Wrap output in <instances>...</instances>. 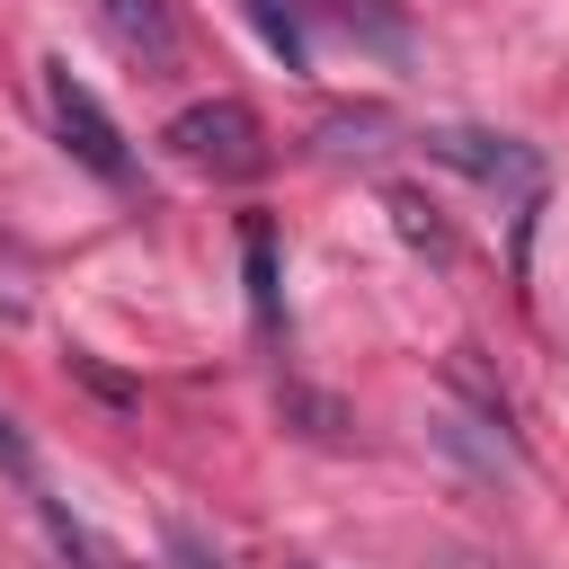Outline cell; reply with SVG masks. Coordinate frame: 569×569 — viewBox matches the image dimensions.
<instances>
[{
    "instance_id": "obj_7",
    "label": "cell",
    "mask_w": 569,
    "mask_h": 569,
    "mask_svg": "<svg viewBox=\"0 0 569 569\" xmlns=\"http://www.w3.org/2000/svg\"><path fill=\"white\" fill-rule=\"evenodd\" d=\"M391 213H400V231H409V240H418L427 258H453V231L436 222V204H427L418 187H391Z\"/></svg>"
},
{
    "instance_id": "obj_3",
    "label": "cell",
    "mask_w": 569,
    "mask_h": 569,
    "mask_svg": "<svg viewBox=\"0 0 569 569\" xmlns=\"http://www.w3.org/2000/svg\"><path fill=\"white\" fill-rule=\"evenodd\" d=\"M427 151H436L445 169L480 178V187H507V196H533V187H542V160H533L525 142H507V133H462V124H445V133H427Z\"/></svg>"
},
{
    "instance_id": "obj_10",
    "label": "cell",
    "mask_w": 569,
    "mask_h": 569,
    "mask_svg": "<svg viewBox=\"0 0 569 569\" xmlns=\"http://www.w3.org/2000/svg\"><path fill=\"white\" fill-rule=\"evenodd\" d=\"M293 569H320V560H293Z\"/></svg>"
},
{
    "instance_id": "obj_1",
    "label": "cell",
    "mask_w": 569,
    "mask_h": 569,
    "mask_svg": "<svg viewBox=\"0 0 569 569\" xmlns=\"http://www.w3.org/2000/svg\"><path fill=\"white\" fill-rule=\"evenodd\" d=\"M160 142H169V160L196 169V178H258V169L276 160L258 107H240V98H196V107H178V116L160 124Z\"/></svg>"
},
{
    "instance_id": "obj_2",
    "label": "cell",
    "mask_w": 569,
    "mask_h": 569,
    "mask_svg": "<svg viewBox=\"0 0 569 569\" xmlns=\"http://www.w3.org/2000/svg\"><path fill=\"white\" fill-rule=\"evenodd\" d=\"M44 107H53L62 151H71L98 187H133V142H124V124L98 107V89L71 80V62H44Z\"/></svg>"
},
{
    "instance_id": "obj_5",
    "label": "cell",
    "mask_w": 569,
    "mask_h": 569,
    "mask_svg": "<svg viewBox=\"0 0 569 569\" xmlns=\"http://www.w3.org/2000/svg\"><path fill=\"white\" fill-rule=\"evenodd\" d=\"M240 258H249V311H258V338H284V267H276V231H267V213H240Z\"/></svg>"
},
{
    "instance_id": "obj_9",
    "label": "cell",
    "mask_w": 569,
    "mask_h": 569,
    "mask_svg": "<svg viewBox=\"0 0 569 569\" xmlns=\"http://www.w3.org/2000/svg\"><path fill=\"white\" fill-rule=\"evenodd\" d=\"M0 462H9V471H18V480H27V489H36V462H27V436H18V427H9V418H0Z\"/></svg>"
},
{
    "instance_id": "obj_4",
    "label": "cell",
    "mask_w": 569,
    "mask_h": 569,
    "mask_svg": "<svg viewBox=\"0 0 569 569\" xmlns=\"http://www.w3.org/2000/svg\"><path fill=\"white\" fill-rule=\"evenodd\" d=\"M98 18H107V36H116L142 71L178 62V18H169V0H98Z\"/></svg>"
},
{
    "instance_id": "obj_6",
    "label": "cell",
    "mask_w": 569,
    "mask_h": 569,
    "mask_svg": "<svg viewBox=\"0 0 569 569\" xmlns=\"http://www.w3.org/2000/svg\"><path fill=\"white\" fill-rule=\"evenodd\" d=\"M249 18L284 53V71H311V18H320V0H249Z\"/></svg>"
},
{
    "instance_id": "obj_8",
    "label": "cell",
    "mask_w": 569,
    "mask_h": 569,
    "mask_svg": "<svg viewBox=\"0 0 569 569\" xmlns=\"http://www.w3.org/2000/svg\"><path fill=\"white\" fill-rule=\"evenodd\" d=\"M169 560H178V569H222V551H204L196 525H169Z\"/></svg>"
}]
</instances>
